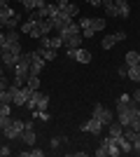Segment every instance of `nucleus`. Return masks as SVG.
I'll return each instance as SVG.
<instances>
[{
	"mask_svg": "<svg viewBox=\"0 0 140 157\" xmlns=\"http://www.w3.org/2000/svg\"><path fill=\"white\" fill-rule=\"evenodd\" d=\"M0 131H2V136H5L7 141H14V138L21 136V131H23V122H21V120H12L9 124L2 127Z\"/></svg>",
	"mask_w": 140,
	"mask_h": 157,
	"instance_id": "obj_1",
	"label": "nucleus"
},
{
	"mask_svg": "<svg viewBox=\"0 0 140 157\" xmlns=\"http://www.w3.org/2000/svg\"><path fill=\"white\" fill-rule=\"evenodd\" d=\"M12 89H14V105H19V108H26V103H28V98H31V87L28 85H23V87H14L12 85Z\"/></svg>",
	"mask_w": 140,
	"mask_h": 157,
	"instance_id": "obj_2",
	"label": "nucleus"
},
{
	"mask_svg": "<svg viewBox=\"0 0 140 157\" xmlns=\"http://www.w3.org/2000/svg\"><path fill=\"white\" fill-rule=\"evenodd\" d=\"M103 129H105V127H103V122H100L98 117H89L87 122H84V124L80 127V131H84V134H93V136H98V134H103Z\"/></svg>",
	"mask_w": 140,
	"mask_h": 157,
	"instance_id": "obj_3",
	"label": "nucleus"
},
{
	"mask_svg": "<svg viewBox=\"0 0 140 157\" xmlns=\"http://www.w3.org/2000/svg\"><path fill=\"white\" fill-rule=\"evenodd\" d=\"M91 115H93V117H98L100 122H103V127H107L110 122H114V113H110L103 103H96V105H93V113H91Z\"/></svg>",
	"mask_w": 140,
	"mask_h": 157,
	"instance_id": "obj_4",
	"label": "nucleus"
},
{
	"mask_svg": "<svg viewBox=\"0 0 140 157\" xmlns=\"http://www.w3.org/2000/svg\"><path fill=\"white\" fill-rule=\"evenodd\" d=\"M121 40H126V31H117V33H112V35L103 38L100 40V47L107 52V49H112V47L117 45V42H121Z\"/></svg>",
	"mask_w": 140,
	"mask_h": 157,
	"instance_id": "obj_5",
	"label": "nucleus"
},
{
	"mask_svg": "<svg viewBox=\"0 0 140 157\" xmlns=\"http://www.w3.org/2000/svg\"><path fill=\"white\" fill-rule=\"evenodd\" d=\"M68 56L75 59V61H80V63H91V52L82 49V47H73V49H68Z\"/></svg>",
	"mask_w": 140,
	"mask_h": 157,
	"instance_id": "obj_6",
	"label": "nucleus"
},
{
	"mask_svg": "<svg viewBox=\"0 0 140 157\" xmlns=\"http://www.w3.org/2000/svg\"><path fill=\"white\" fill-rule=\"evenodd\" d=\"M49 21H52V28H54L56 33H59L61 28H63V26L68 24V21H70V17H68L66 12H61V10H59V12L54 14V17H49Z\"/></svg>",
	"mask_w": 140,
	"mask_h": 157,
	"instance_id": "obj_7",
	"label": "nucleus"
},
{
	"mask_svg": "<svg viewBox=\"0 0 140 157\" xmlns=\"http://www.w3.org/2000/svg\"><path fill=\"white\" fill-rule=\"evenodd\" d=\"M0 59H2V66H5V68H14V66H16V61H19V56H16V54H12L9 52V49H0Z\"/></svg>",
	"mask_w": 140,
	"mask_h": 157,
	"instance_id": "obj_8",
	"label": "nucleus"
},
{
	"mask_svg": "<svg viewBox=\"0 0 140 157\" xmlns=\"http://www.w3.org/2000/svg\"><path fill=\"white\" fill-rule=\"evenodd\" d=\"M45 63L47 61L42 59L38 52H33V61H31V75H40L42 71H45Z\"/></svg>",
	"mask_w": 140,
	"mask_h": 157,
	"instance_id": "obj_9",
	"label": "nucleus"
},
{
	"mask_svg": "<svg viewBox=\"0 0 140 157\" xmlns=\"http://www.w3.org/2000/svg\"><path fill=\"white\" fill-rule=\"evenodd\" d=\"M9 113H12V103H0V129L12 122V115H9Z\"/></svg>",
	"mask_w": 140,
	"mask_h": 157,
	"instance_id": "obj_10",
	"label": "nucleus"
},
{
	"mask_svg": "<svg viewBox=\"0 0 140 157\" xmlns=\"http://www.w3.org/2000/svg\"><path fill=\"white\" fill-rule=\"evenodd\" d=\"M82 42H84L82 33H75V35H68V38H63V45H66V49H73V47H82Z\"/></svg>",
	"mask_w": 140,
	"mask_h": 157,
	"instance_id": "obj_11",
	"label": "nucleus"
},
{
	"mask_svg": "<svg viewBox=\"0 0 140 157\" xmlns=\"http://www.w3.org/2000/svg\"><path fill=\"white\" fill-rule=\"evenodd\" d=\"M114 5H117V14H119V19H128V14H131V5H128V0H114Z\"/></svg>",
	"mask_w": 140,
	"mask_h": 157,
	"instance_id": "obj_12",
	"label": "nucleus"
},
{
	"mask_svg": "<svg viewBox=\"0 0 140 157\" xmlns=\"http://www.w3.org/2000/svg\"><path fill=\"white\" fill-rule=\"evenodd\" d=\"M19 138H21V141H23L26 145H31V148H33V145H35V141H38V136H35V129H23Z\"/></svg>",
	"mask_w": 140,
	"mask_h": 157,
	"instance_id": "obj_13",
	"label": "nucleus"
},
{
	"mask_svg": "<svg viewBox=\"0 0 140 157\" xmlns=\"http://www.w3.org/2000/svg\"><path fill=\"white\" fill-rule=\"evenodd\" d=\"M105 129H107V136H112V138H119L121 134H124V127H121L119 122H110Z\"/></svg>",
	"mask_w": 140,
	"mask_h": 157,
	"instance_id": "obj_14",
	"label": "nucleus"
},
{
	"mask_svg": "<svg viewBox=\"0 0 140 157\" xmlns=\"http://www.w3.org/2000/svg\"><path fill=\"white\" fill-rule=\"evenodd\" d=\"M100 5L105 7L107 17H112V19H117L119 14H117V5H114V0H100Z\"/></svg>",
	"mask_w": 140,
	"mask_h": 157,
	"instance_id": "obj_15",
	"label": "nucleus"
},
{
	"mask_svg": "<svg viewBox=\"0 0 140 157\" xmlns=\"http://www.w3.org/2000/svg\"><path fill=\"white\" fill-rule=\"evenodd\" d=\"M40 96H42V94H40V89H33V92H31V98H28V103H26V108H28L31 113H33L35 108H38V101H40Z\"/></svg>",
	"mask_w": 140,
	"mask_h": 157,
	"instance_id": "obj_16",
	"label": "nucleus"
},
{
	"mask_svg": "<svg viewBox=\"0 0 140 157\" xmlns=\"http://www.w3.org/2000/svg\"><path fill=\"white\" fill-rule=\"evenodd\" d=\"M117 145H119V150H121V152H133V143H131V141H128L124 134L117 138Z\"/></svg>",
	"mask_w": 140,
	"mask_h": 157,
	"instance_id": "obj_17",
	"label": "nucleus"
},
{
	"mask_svg": "<svg viewBox=\"0 0 140 157\" xmlns=\"http://www.w3.org/2000/svg\"><path fill=\"white\" fill-rule=\"evenodd\" d=\"M0 103H14V89H12V85L0 92Z\"/></svg>",
	"mask_w": 140,
	"mask_h": 157,
	"instance_id": "obj_18",
	"label": "nucleus"
},
{
	"mask_svg": "<svg viewBox=\"0 0 140 157\" xmlns=\"http://www.w3.org/2000/svg\"><path fill=\"white\" fill-rule=\"evenodd\" d=\"M47 0H23V2H21V5L26 7L28 12H35V10H40L42 5H45Z\"/></svg>",
	"mask_w": 140,
	"mask_h": 157,
	"instance_id": "obj_19",
	"label": "nucleus"
},
{
	"mask_svg": "<svg viewBox=\"0 0 140 157\" xmlns=\"http://www.w3.org/2000/svg\"><path fill=\"white\" fill-rule=\"evenodd\" d=\"M35 52L40 54L45 61H54V59H56V49H45V47H38Z\"/></svg>",
	"mask_w": 140,
	"mask_h": 157,
	"instance_id": "obj_20",
	"label": "nucleus"
},
{
	"mask_svg": "<svg viewBox=\"0 0 140 157\" xmlns=\"http://www.w3.org/2000/svg\"><path fill=\"white\" fill-rule=\"evenodd\" d=\"M105 24H107V19H103V17H93V19H91V28L96 33L105 31Z\"/></svg>",
	"mask_w": 140,
	"mask_h": 157,
	"instance_id": "obj_21",
	"label": "nucleus"
},
{
	"mask_svg": "<svg viewBox=\"0 0 140 157\" xmlns=\"http://www.w3.org/2000/svg\"><path fill=\"white\" fill-rule=\"evenodd\" d=\"M14 14H16V12H14V10H12L9 5H7V7H0V19L5 21V26H7V19H12Z\"/></svg>",
	"mask_w": 140,
	"mask_h": 157,
	"instance_id": "obj_22",
	"label": "nucleus"
},
{
	"mask_svg": "<svg viewBox=\"0 0 140 157\" xmlns=\"http://www.w3.org/2000/svg\"><path fill=\"white\" fill-rule=\"evenodd\" d=\"M128 80L140 82V66H128Z\"/></svg>",
	"mask_w": 140,
	"mask_h": 157,
	"instance_id": "obj_23",
	"label": "nucleus"
},
{
	"mask_svg": "<svg viewBox=\"0 0 140 157\" xmlns=\"http://www.w3.org/2000/svg\"><path fill=\"white\" fill-rule=\"evenodd\" d=\"M124 56H126V66H138V56H140L138 52H133V49H131V52H126Z\"/></svg>",
	"mask_w": 140,
	"mask_h": 157,
	"instance_id": "obj_24",
	"label": "nucleus"
},
{
	"mask_svg": "<svg viewBox=\"0 0 140 157\" xmlns=\"http://www.w3.org/2000/svg\"><path fill=\"white\" fill-rule=\"evenodd\" d=\"M117 122H119L121 127H128L133 120H131V115H128V113H117Z\"/></svg>",
	"mask_w": 140,
	"mask_h": 157,
	"instance_id": "obj_25",
	"label": "nucleus"
},
{
	"mask_svg": "<svg viewBox=\"0 0 140 157\" xmlns=\"http://www.w3.org/2000/svg\"><path fill=\"white\" fill-rule=\"evenodd\" d=\"M21 157H42L45 155V150H40V148H35L33 145V150H23V152H19Z\"/></svg>",
	"mask_w": 140,
	"mask_h": 157,
	"instance_id": "obj_26",
	"label": "nucleus"
},
{
	"mask_svg": "<svg viewBox=\"0 0 140 157\" xmlns=\"http://www.w3.org/2000/svg\"><path fill=\"white\" fill-rule=\"evenodd\" d=\"M31 115H33V117H38V120H42V122H49V120H52L49 110H33Z\"/></svg>",
	"mask_w": 140,
	"mask_h": 157,
	"instance_id": "obj_27",
	"label": "nucleus"
},
{
	"mask_svg": "<svg viewBox=\"0 0 140 157\" xmlns=\"http://www.w3.org/2000/svg\"><path fill=\"white\" fill-rule=\"evenodd\" d=\"M26 85L31 87V89H40V75H28Z\"/></svg>",
	"mask_w": 140,
	"mask_h": 157,
	"instance_id": "obj_28",
	"label": "nucleus"
},
{
	"mask_svg": "<svg viewBox=\"0 0 140 157\" xmlns=\"http://www.w3.org/2000/svg\"><path fill=\"white\" fill-rule=\"evenodd\" d=\"M19 21H21V14H14V17H12V19H7V31H12V28H16V26H19Z\"/></svg>",
	"mask_w": 140,
	"mask_h": 157,
	"instance_id": "obj_29",
	"label": "nucleus"
},
{
	"mask_svg": "<svg viewBox=\"0 0 140 157\" xmlns=\"http://www.w3.org/2000/svg\"><path fill=\"white\" fill-rule=\"evenodd\" d=\"M47 108H49V96H47V94H42L40 101H38V108H35V110H47Z\"/></svg>",
	"mask_w": 140,
	"mask_h": 157,
	"instance_id": "obj_30",
	"label": "nucleus"
},
{
	"mask_svg": "<svg viewBox=\"0 0 140 157\" xmlns=\"http://www.w3.org/2000/svg\"><path fill=\"white\" fill-rule=\"evenodd\" d=\"M124 136H126L128 141H131V143H133V141H138V138H140V134H135L133 129H128V127H126V129H124Z\"/></svg>",
	"mask_w": 140,
	"mask_h": 157,
	"instance_id": "obj_31",
	"label": "nucleus"
},
{
	"mask_svg": "<svg viewBox=\"0 0 140 157\" xmlns=\"http://www.w3.org/2000/svg\"><path fill=\"white\" fill-rule=\"evenodd\" d=\"M105 155H107V143H103V141H100L98 150H96V157H105Z\"/></svg>",
	"mask_w": 140,
	"mask_h": 157,
	"instance_id": "obj_32",
	"label": "nucleus"
},
{
	"mask_svg": "<svg viewBox=\"0 0 140 157\" xmlns=\"http://www.w3.org/2000/svg\"><path fill=\"white\" fill-rule=\"evenodd\" d=\"M9 45V40H7V31H0V49H5Z\"/></svg>",
	"mask_w": 140,
	"mask_h": 157,
	"instance_id": "obj_33",
	"label": "nucleus"
},
{
	"mask_svg": "<svg viewBox=\"0 0 140 157\" xmlns=\"http://www.w3.org/2000/svg\"><path fill=\"white\" fill-rule=\"evenodd\" d=\"M7 40H9V42H16V40H19V31H16V28L7 31Z\"/></svg>",
	"mask_w": 140,
	"mask_h": 157,
	"instance_id": "obj_34",
	"label": "nucleus"
},
{
	"mask_svg": "<svg viewBox=\"0 0 140 157\" xmlns=\"http://www.w3.org/2000/svg\"><path fill=\"white\" fill-rule=\"evenodd\" d=\"M91 19L93 17H84V19H80V28L84 31V28H91Z\"/></svg>",
	"mask_w": 140,
	"mask_h": 157,
	"instance_id": "obj_35",
	"label": "nucleus"
},
{
	"mask_svg": "<svg viewBox=\"0 0 140 157\" xmlns=\"http://www.w3.org/2000/svg\"><path fill=\"white\" fill-rule=\"evenodd\" d=\"M7 155H12V148L9 145H0V157H7Z\"/></svg>",
	"mask_w": 140,
	"mask_h": 157,
	"instance_id": "obj_36",
	"label": "nucleus"
},
{
	"mask_svg": "<svg viewBox=\"0 0 140 157\" xmlns=\"http://www.w3.org/2000/svg\"><path fill=\"white\" fill-rule=\"evenodd\" d=\"M61 45H63V40H61L59 35H56V38H52V47H54V49H59Z\"/></svg>",
	"mask_w": 140,
	"mask_h": 157,
	"instance_id": "obj_37",
	"label": "nucleus"
},
{
	"mask_svg": "<svg viewBox=\"0 0 140 157\" xmlns=\"http://www.w3.org/2000/svg\"><path fill=\"white\" fill-rule=\"evenodd\" d=\"M117 101H121V103H128V101H133V96H128V94H121Z\"/></svg>",
	"mask_w": 140,
	"mask_h": 157,
	"instance_id": "obj_38",
	"label": "nucleus"
},
{
	"mask_svg": "<svg viewBox=\"0 0 140 157\" xmlns=\"http://www.w3.org/2000/svg\"><path fill=\"white\" fill-rule=\"evenodd\" d=\"M119 78H128V66H121L119 68Z\"/></svg>",
	"mask_w": 140,
	"mask_h": 157,
	"instance_id": "obj_39",
	"label": "nucleus"
},
{
	"mask_svg": "<svg viewBox=\"0 0 140 157\" xmlns=\"http://www.w3.org/2000/svg\"><path fill=\"white\" fill-rule=\"evenodd\" d=\"M7 87H9V82H7V78H0V92H2V89H7Z\"/></svg>",
	"mask_w": 140,
	"mask_h": 157,
	"instance_id": "obj_40",
	"label": "nucleus"
},
{
	"mask_svg": "<svg viewBox=\"0 0 140 157\" xmlns=\"http://www.w3.org/2000/svg\"><path fill=\"white\" fill-rule=\"evenodd\" d=\"M133 152H135V155H140V138H138V141H133Z\"/></svg>",
	"mask_w": 140,
	"mask_h": 157,
	"instance_id": "obj_41",
	"label": "nucleus"
},
{
	"mask_svg": "<svg viewBox=\"0 0 140 157\" xmlns=\"http://www.w3.org/2000/svg\"><path fill=\"white\" fill-rule=\"evenodd\" d=\"M133 101L140 105V89H135V92H133Z\"/></svg>",
	"mask_w": 140,
	"mask_h": 157,
	"instance_id": "obj_42",
	"label": "nucleus"
},
{
	"mask_svg": "<svg viewBox=\"0 0 140 157\" xmlns=\"http://www.w3.org/2000/svg\"><path fill=\"white\" fill-rule=\"evenodd\" d=\"M84 2H89L91 7H98V5H100V0H84Z\"/></svg>",
	"mask_w": 140,
	"mask_h": 157,
	"instance_id": "obj_43",
	"label": "nucleus"
},
{
	"mask_svg": "<svg viewBox=\"0 0 140 157\" xmlns=\"http://www.w3.org/2000/svg\"><path fill=\"white\" fill-rule=\"evenodd\" d=\"M61 145V138H52V148H59Z\"/></svg>",
	"mask_w": 140,
	"mask_h": 157,
	"instance_id": "obj_44",
	"label": "nucleus"
},
{
	"mask_svg": "<svg viewBox=\"0 0 140 157\" xmlns=\"http://www.w3.org/2000/svg\"><path fill=\"white\" fill-rule=\"evenodd\" d=\"M9 5V0H0V7H7Z\"/></svg>",
	"mask_w": 140,
	"mask_h": 157,
	"instance_id": "obj_45",
	"label": "nucleus"
},
{
	"mask_svg": "<svg viewBox=\"0 0 140 157\" xmlns=\"http://www.w3.org/2000/svg\"><path fill=\"white\" fill-rule=\"evenodd\" d=\"M0 78H5V71H2V68H0Z\"/></svg>",
	"mask_w": 140,
	"mask_h": 157,
	"instance_id": "obj_46",
	"label": "nucleus"
},
{
	"mask_svg": "<svg viewBox=\"0 0 140 157\" xmlns=\"http://www.w3.org/2000/svg\"><path fill=\"white\" fill-rule=\"evenodd\" d=\"M138 66H140V56H138Z\"/></svg>",
	"mask_w": 140,
	"mask_h": 157,
	"instance_id": "obj_47",
	"label": "nucleus"
}]
</instances>
